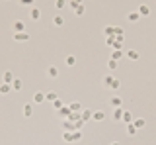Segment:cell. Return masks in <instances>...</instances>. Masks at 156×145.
<instances>
[{"label": "cell", "mask_w": 156, "mask_h": 145, "mask_svg": "<svg viewBox=\"0 0 156 145\" xmlns=\"http://www.w3.org/2000/svg\"><path fill=\"white\" fill-rule=\"evenodd\" d=\"M12 30H14V34H22V31H26V26H23V22L16 20V22L12 24Z\"/></svg>", "instance_id": "obj_1"}, {"label": "cell", "mask_w": 156, "mask_h": 145, "mask_svg": "<svg viewBox=\"0 0 156 145\" xmlns=\"http://www.w3.org/2000/svg\"><path fill=\"white\" fill-rule=\"evenodd\" d=\"M30 18L33 20V22H37V20L41 18V10L37 6H31V10H30Z\"/></svg>", "instance_id": "obj_2"}, {"label": "cell", "mask_w": 156, "mask_h": 145, "mask_svg": "<svg viewBox=\"0 0 156 145\" xmlns=\"http://www.w3.org/2000/svg\"><path fill=\"white\" fill-rule=\"evenodd\" d=\"M22 88H23V81H22V78H18V77H16L14 81H12V90H16V92H20V90H22Z\"/></svg>", "instance_id": "obj_3"}, {"label": "cell", "mask_w": 156, "mask_h": 145, "mask_svg": "<svg viewBox=\"0 0 156 145\" xmlns=\"http://www.w3.org/2000/svg\"><path fill=\"white\" fill-rule=\"evenodd\" d=\"M125 55L129 57L131 61H139V59H141V53L135 51V49H129V51H125Z\"/></svg>", "instance_id": "obj_4"}, {"label": "cell", "mask_w": 156, "mask_h": 145, "mask_svg": "<svg viewBox=\"0 0 156 145\" xmlns=\"http://www.w3.org/2000/svg\"><path fill=\"white\" fill-rule=\"evenodd\" d=\"M47 77H49V78H57V77H59V69H57L55 65L47 67Z\"/></svg>", "instance_id": "obj_5"}, {"label": "cell", "mask_w": 156, "mask_h": 145, "mask_svg": "<svg viewBox=\"0 0 156 145\" xmlns=\"http://www.w3.org/2000/svg\"><path fill=\"white\" fill-rule=\"evenodd\" d=\"M12 92V84H8V82H0V94H10Z\"/></svg>", "instance_id": "obj_6"}, {"label": "cell", "mask_w": 156, "mask_h": 145, "mask_svg": "<svg viewBox=\"0 0 156 145\" xmlns=\"http://www.w3.org/2000/svg\"><path fill=\"white\" fill-rule=\"evenodd\" d=\"M139 14H141V18H142V16H150V6H148V4H141V8H139Z\"/></svg>", "instance_id": "obj_7"}, {"label": "cell", "mask_w": 156, "mask_h": 145, "mask_svg": "<svg viewBox=\"0 0 156 145\" xmlns=\"http://www.w3.org/2000/svg\"><path fill=\"white\" fill-rule=\"evenodd\" d=\"M133 114H131V112H127V110H123V120H121V122H125L127 124V126H129V124H133Z\"/></svg>", "instance_id": "obj_8"}, {"label": "cell", "mask_w": 156, "mask_h": 145, "mask_svg": "<svg viewBox=\"0 0 156 145\" xmlns=\"http://www.w3.org/2000/svg\"><path fill=\"white\" fill-rule=\"evenodd\" d=\"M92 120H94V122H104V120H105V114H104L101 110H98V112H94V114H92Z\"/></svg>", "instance_id": "obj_9"}, {"label": "cell", "mask_w": 156, "mask_h": 145, "mask_svg": "<svg viewBox=\"0 0 156 145\" xmlns=\"http://www.w3.org/2000/svg\"><path fill=\"white\" fill-rule=\"evenodd\" d=\"M109 102H111L113 108H121V106H123V98H121V96H113Z\"/></svg>", "instance_id": "obj_10"}, {"label": "cell", "mask_w": 156, "mask_h": 145, "mask_svg": "<svg viewBox=\"0 0 156 145\" xmlns=\"http://www.w3.org/2000/svg\"><path fill=\"white\" fill-rule=\"evenodd\" d=\"M92 114H94V112H90V110H82V112H80L82 122H90V120H92Z\"/></svg>", "instance_id": "obj_11"}, {"label": "cell", "mask_w": 156, "mask_h": 145, "mask_svg": "<svg viewBox=\"0 0 156 145\" xmlns=\"http://www.w3.org/2000/svg\"><path fill=\"white\" fill-rule=\"evenodd\" d=\"M133 126L137 127V130H141V127H145V126H146L145 118H135V120H133Z\"/></svg>", "instance_id": "obj_12"}, {"label": "cell", "mask_w": 156, "mask_h": 145, "mask_svg": "<svg viewBox=\"0 0 156 145\" xmlns=\"http://www.w3.org/2000/svg\"><path fill=\"white\" fill-rule=\"evenodd\" d=\"M2 78H4V82H8V84H12V81H14V73H12V71H6V73H4L2 74Z\"/></svg>", "instance_id": "obj_13"}, {"label": "cell", "mask_w": 156, "mask_h": 145, "mask_svg": "<svg viewBox=\"0 0 156 145\" xmlns=\"http://www.w3.org/2000/svg\"><path fill=\"white\" fill-rule=\"evenodd\" d=\"M33 102H35V104H43V102H45V94L43 92H35L33 94Z\"/></svg>", "instance_id": "obj_14"}, {"label": "cell", "mask_w": 156, "mask_h": 145, "mask_svg": "<svg viewBox=\"0 0 156 145\" xmlns=\"http://www.w3.org/2000/svg\"><path fill=\"white\" fill-rule=\"evenodd\" d=\"M127 20H129V22H139V20H141V14H139V12H129V16H127Z\"/></svg>", "instance_id": "obj_15"}, {"label": "cell", "mask_w": 156, "mask_h": 145, "mask_svg": "<svg viewBox=\"0 0 156 145\" xmlns=\"http://www.w3.org/2000/svg\"><path fill=\"white\" fill-rule=\"evenodd\" d=\"M14 39L16 41H30V35L26 31H22V34H14Z\"/></svg>", "instance_id": "obj_16"}, {"label": "cell", "mask_w": 156, "mask_h": 145, "mask_svg": "<svg viewBox=\"0 0 156 145\" xmlns=\"http://www.w3.org/2000/svg\"><path fill=\"white\" fill-rule=\"evenodd\" d=\"M63 127H64V131H74V124L70 120H63Z\"/></svg>", "instance_id": "obj_17"}, {"label": "cell", "mask_w": 156, "mask_h": 145, "mask_svg": "<svg viewBox=\"0 0 156 145\" xmlns=\"http://www.w3.org/2000/svg\"><path fill=\"white\" fill-rule=\"evenodd\" d=\"M31 114H33V106L23 104V116H26V118H31Z\"/></svg>", "instance_id": "obj_18"}, {"label": "cell", "mask_w": 156, "mask_h": 145, "mask_svg": "<svg viewBox=\"0 0 156 145\" xmlns=\"http://www.w3.org/2000/svg\"><path fill=\"white\" fill-rule=\"evenodd\" d=\"M59 114H61V118L68 120V116H70V108H68V106H63V108L59 110Z\"/></svg>", "instance_id": "obj_19"}, {"label": "cell", "mask_w": 156, "mask_h": 145, "mask_svg": "<svg viewBox=\"0 0 156 145\" xmlns=\"http://www.w3.org/2000/svg\"><path fill=\"white\" fill-rule=\"evenodd\" d=\"M104 34L108 37H115V28H113V26H105L104 28Z\"/></svg>", "instance_id": "obj_20"}, {"label": "cell", "mask_w": 156, "mask_h": 145, "mask_svg": "<svg viewBox=\"0 0 156 145\" xmlns=\"http://www.w3.org/2000/svg\"><path fill=\"white\" fill-rule=\"evenodd\" d=\"M113 120H115V122H121L123 120V108H115V112H113Z\"/></svg>", "instance_id": "obj_21"}, {"label": "cell", "mask_w": 156, "mask_h": 145, "mask_svg": "<svg viewBox=\"0 0 156 145\" xmlns=\"http://www.w3.org/2000/svg\"><path fill=\"white\" fill-rule=\"evenodd\" d=\"M68 108H70V112H78V114H80V112H82V104H80V102H72Z\"/></svg>", "instance_id": "obj_22"}, {"label": "cell", "mask_w": 156, "mask_h": 145, "mask_svg": "<svg viewBox=\"0 0 156 145\" xmlns=\"http://www.w3.org/2000/svg\"><path fill=\"white\" fill-rule=\"evenodd\" d=\"M57 98H59V96H57V92H53V90H49V92L45 94V100H49V102H55Z\"/></svg>", "instance_id": "obj_23"}, {"label": "cell", "mask_w": 156, "mask_h": 145, "mask_svg": "<svg viewBox=\"0 0 156 145\" xmlns=\"http://www.w3.org/2000/svg\"><path fill=\"white\" fill-rule=\"evenodd\" d=\"M137 131H139V130L133 126V124H129V126H127V133H129L131 137H133V135H137Z\"/></svg>", "instance_id": "obj_24"}, {"label": "cell", "mask_w": 156, "mask_h": 145, "mask_svg": "<svg viewBox=\"0 0 156 145\" xmlns=\"http://www.w3.org/2000/svg\"><path fill=\"white\" fill-rule=\"evenodd\" d=\"M76 65V57L74 55H68L67 57V67H74Z\"/></svg>", "instance_id": "obj_25"}, {"label": "cell", "mask_w": 156, "mask_h": 145, "mask_svg": "<svg viewBox=\"0 0 156 145\" xmlns=\"http://www.w3.org/2000/svg\"><path fill=\"white\" fill-rule=\"evenodd\" d=\"M80 139H82V131L74 130V131H72V141H80Z\"/></svg>", "instance_id": "obj_26"}, {"label": "cell", "mask_w": 156, "mask_h": 145, "mask_svg": "<svg viewBox=\"0 0 156 145\" xmlns=\"http://www.w3.org/2000/svg\"><path fill=\"white\" fill-rule=\"evenodd\" d=\"M63 22H64V20H63V16H55V18H53V24H55L57 28H61V26H63Z\"/></svg>", "instance_id": "obj_27"}, {"label": "cell", "mask_w": 156, "mask_h": 145, "mask_svg": "<svg viewBox=\"0 0 156 145\" xmlns=\"http://www.w3.org/2000/svg\"><path fill=\"white\" fill-rule=\"evenodd\" d=\"M68 120H70V122L74 124V122H78V120H80V114H78V112H70V116H68Z\"/></svg>", "instance_id": "obj_28"}, {"label": "cell", "mask_w": 156, "mask_h": 145, "mask_svg": "<svg viewBox=\"0 0 156 145\" xmlns=\"http://www.w3.org/2000/svg\"><path fill=\"white\" fill-rule=\"evenodd\" d=\"M111 82H113V77H111V74L104 77V86H105V88H109V84H111Z\"/></svg>", "instance_id": "obj_29"}, {"label": "cell", "mask_w": 156, "mask_h": 145, "mask_svg": "<svg viewBox=\"0 0 156 145\" xmlns=\"http://www.w3.org/2000/svg\"><path fill=\"white\" fill-rule=\"evenodd\" d=\"M109 88H111V90H119V88H121V82H119L117 78H113V82L109 84Z\"/></svg>", "instance_id": "obj_30"}, {"label": "cell", "mask_w": 156, "mask_h": 145, "mask_svg": "<svg viewBox=\"0 0 156 145\" xmlns=\"http://www.w3.org/2000/svg\"><path fill=\"white\" fill-rule=\"evenodd\" d=\"M63 139H64L67 143H72V131H64V133H63Z\"/></svg>", "instance_id": "obj_31"}, {"label": "cell", "mask_w": 156, "mask_h": 145, "mask_svg": "<svg viewBox=\"0 0 156 145\" xmlns=\"http://www.w3.org/2000/svg\"><path fill=\"white\" fill-rule=\"evenodd\" d=\"M123 55H125V53H123V51H113V53H111V59H113V61H119V59H121Z\"/></svg>", "instance_id": "obj_32"}, {"label": "cell", "mask_w": 156, "mask_h": 145, "mask_svg": "<svg viewBox=\"0 0 156 145\" xmlns=\"http://www.w3.org/2000/svg\"><path fill=\"white\" fill-rule=\"evenodd\" d=\"M67 4H68V2H64V0H57V2H55V8H57V10H63Z\"/></svg>", "instance_id": "obj_33"}, {"label": "cell", "mask_w": 156, "mask_h": 145, "mask_svg": "<svg viewBox=\"0 0 156 145\" xmlns=\"http://www.w3.org/2000/svg\"><path fill=\"white\" fill-rule=\"evenodd\" d=\"M53 108H55V110H61V108H63V100H61V98H57V100L53 102Z\"/></svg>", "instance_id": "obj_34"}, {"label": "cell", "mask_w": 156, "mask_h": 145, "mask_svg": "<svg viewBox=\"0 0 156 145\" xmlns=\"http://www.w3.org/2000/svg\"><path fill=\"white\" fill-rule=\"evenodd\" d=\"M84 12H86V8H84V4H80V6H78V8H76V10H74V14H76V16H82V14H84Z\"/></svg>", "instance_id": "obj_35"}, {"label": "cell", "mask_w": 156, "mask_h": 145, "mask_svg": "<svg viewBox=\"0 0 156 145\" xmlns=\"http://www.w3.org/2000/svg\"><path fill=\"white\" fill-rule=\"evenodd\" d=\"M108 67H109V71H113V69H117V61L109 59V61H108Z\"/></svg>", "instance_id": "obj_36"}, {"label": "cell", "mask_w": 156, "mask_h": 145, "mask_svg": "<svg viewBox=\"0 0 156 145\" xmlns=\"http://www.w3.org/2000/svg\"><path fill=\"white\" fill-rule=\"evenodd\" d=\"M113 43H115V37H105V45L108 47H113Z\"/></svg>", "instance_id": "obj_37"}, {"label": "cell", "mask_w": 156, "mask_h": 145, "mask_svg": "<svg viewBox=\"0 0 156 145\" xmlns=\"http://www.w3.org/2000/svg\"><path fill=\"white\" fill-rule=\"evenodd\" d=\"M82 126H84V122H82V118L78 120V122H74V130H80Z\"/></svg>", "instance_id": "obj_38"}, {"label": "cell", "mask_w": 156, "mask_h": 145, "mask_svg": "<svg viewBox=\"0 0 156 145\" xmlns=\"http://www.w3.org/2000/svg\"><path fill=\"white\" fill-rule=\"evenodd\" d=\"M119 35H123V30L121 28H115V37H119Z\"/></svg>", "instance_id": "obj_39"}, {"label": "cell", "mask_w": 156, "mask_h": 145, "mask_svg": "<svg viewBox=\"0 0 156 145\" xmlns=\"http://www.w3.org/2000/svg\"><path fill=\"white\" fill-rule=\"evenodd\" d=\"M111 145H121V143H119V141H113V143H111Z\"/></svg>", "instance_id": "obj_40"}]
</instances>
